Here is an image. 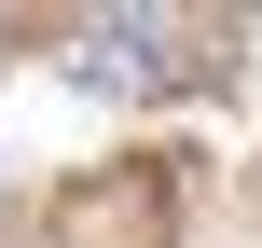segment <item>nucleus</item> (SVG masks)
Returning a JSON list of instances; mask_svg holds the SVG:
<instances>
[{
    "instance_id": "obj_1",
    "label": "nucleus",
    "mask_w": 262,
    "mask_h": 248,
    "mask_svg": "<svg viewBox=\"0 0 262 248\" xmlns=\"http://www.w3.org/2000/svg\"><path fill=\"white\" fill-rule=\"evenodd\" d=\"M55 69H69L83 97H124V110H138V97L180 83V41H166V14H83V28L55 41Z\"/></svg>"
}]
</instances>
